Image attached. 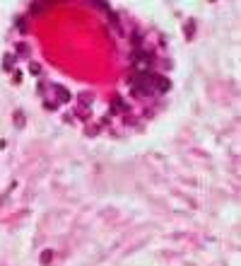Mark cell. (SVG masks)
<instances>
[{"mask_svg": "<svg viewBox=\"0 0 241 266\" xmlns=\"http://www.w3.org/2000/svg\"><path fill=\"white\" fill-rule=\"evenodd\" d=\"M154 82H157V90H159V92H169V87H171L169 80H164V77H157Z\"/></svg>", "mask_w": 241, "mask_h": 266, "instance_id": "6da1fadb", "label": "cell"}, {"mask_svg": "<svg viewBox=\"0 0 241 266\" xmlns=\"http://www.w3.org/2000/svg\"><path fill=\"white\" fill-rule=\"evenodd\" d=\"M58 97H60V102H68V99H70V95H68L65 87H58Z\"/></svg>", "mask_w": 241, "mask_h": 266, "instance_id": "7a4b0ae2", "label": "cell"}, {"mask_svg": "<svg viewBox=\"0 0 241 266\" xmlns=\"http://www.w3.org/2000/svg\"><path fill=\"white\" fill-rule=\"evenodd\" d=\"M29 70H32V75H41V65H39V63H32Z\"/></svg>", "mask_w": 241, "mask_h": 266, "instance_id": "3957f363", "label": "cell"}]
</instances>
